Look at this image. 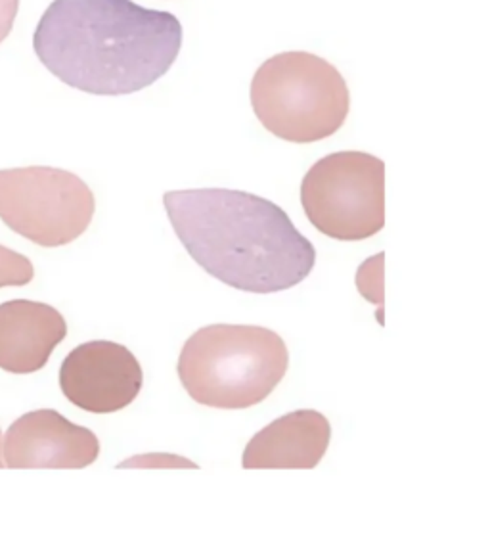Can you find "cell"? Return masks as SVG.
Wrapping results in <instances>:
<instances>
[{"instance_id": "8", "label": "cell", "mask_w": 490, "mask_h": 552, "mask_svg": "<svg viewBox=\"0 0 490 552\" xmlns=\"http://www.w3.org/2000/svg\"><path fill=\"white\" fill-rule=\"evenodd\" d=\"M4 466L14 470H81L100 455V441L88 428L69 422L52 409L19 416L4 435Z\"/></svg>"}, {"instance_id": "9", "label": "cell", "mask_w": 490, "mask_h": 552, "mask_svg": "<svg viewBox=\"0 0 490 552\" xmlns=\"http://www.w3.org/2000/svg\"><path fill=\"white\" fill-rule=\"evenodd\" d=\"M330 437L332 426L322 412L308 409L289 412L251 437L241 466L245 470L316 468L330 447Z\"/></svg>"}, {"instance_id": "12", "label": "cell", "mask_w": 490, "mask_h": 552, "mask_svg": "<svg viewBox=\"0 0 490 552\" xmlns=\"http://www.w3.org/2000/svg\"><path fill=\"white\" fill-rule=\"evenodd\" d=\"M19 0H0V43L8 37L18 16Z\"/></svg>"}, {"instance_id": "5", "label": "cell", "mask_w": 490, "mask_h": 552, "mask_svg": "<svg viewBox=\"0 0 490 552\" xmlns=\"http://www.w3.org/2000/svg\"><path fill=\"white\" fill-rule=\"evenodd\" d=\"M301 202L322 235L358 242L385 226V163L364 152H337L316 161L303 178Z\"/></svg>"}, {"instance_id": "7", "label": "cell", "mask_w": 490, "mask_h": 552, "mask_svg": "<svg viewBox=\"0 0 490 552\" xmlns=\"http://www.w3.org/2000/svg\"><path fill=\"white\" fill-rule=\"evenodd\" d=\"M144 374L136 357L115 341L75 347L60 368V387L75 407L94 414L123 411L138 397Z\"/></svg>"}, {"instance_id": "13", "label": "cell", "mask_w": 490, "mask_h": 552, "mask_svg": "<svg viewBox=\"0 0 490 552\" xmlns=\"http://www.w3.org/2000/svg\"><path fill=\"white\" fill-rule=\"evenodd\" d=\"M0 440H2V431H0ZM0 468H4V459H2V441H0Z\"/></svg>"}, {"instance_id": "2", "label": "cell", "mask_w": 490, "mask_h": 552, "mask_svg": "<svg viewBox=\"0 0 490 552\" xmlns=\"http://www.w3.org/2000/svg\"><path fill=\"white\" fill-rule=\"evenodd\" d=\"M163 204L190 257L230 288L276 293L301 284L315 269V245L270 200L199 188L167 192Z\"/></svg>"}, {"instance_id": "11", "label": "cell", "mask_w": 490, "mask_h": 552, "mask_svg": "<svg viewBox=\"0 0 490 552\" xmlns=\"http://www.w3.org/2000/svg\"><path fill=\"white\" fill-rule=\"evenodd\" d=\"M35 269L25 255L0 245V288L25 286L33 280Z\"/></svg>"}, {"instance_id": "6", "label": "cell", "mask_w": 490, "mask_h": 552, "mask_svg": "<svg viewBox=\"0 0 490 552\" xmlns=\"http://www.w3.org/2000/svg\"><path fill=\"white\" fill-rule=\"evenodd\" d=\"M93 190L69 171L21 167L0 171V219L42 248H60L83 235L93 221Z\"/></svg>"}, {"instance_id": "3", "label": "cell", "mask_w": 490, "mask_h": 552, "mask_svg": "<svg viewBox=\"0 0 490 552\" xmlns=\"http://www.w3.org/2000/svg\"><path fill=\"white\" fill-rule=\"evenodd\" d=\"M287 366L286 341L274 330L211 324L188 337L176 370L195 403L240 411L265 401L284 380Z\"/></svg>"}, {"instance_id": "4", "label": "cell", "mask_w": 490, "mask_h": 552, "mask_svg": "<svg viewBox=\"0 0 490 552\" xmlns=\"http://www.w3.org/2000/svg\"><path fill=\"white\" fill-rule=\"evenodd\" d=\"M251 106L262 127L287 142L324 141L349 115V86L324 58L282 52L267 60L251 81Z\"/></svg>"}, {"instance_id": "1", "label": "cell", "mask_w": 490, "mask_h": 552, "mask_svg": "<svg viewBox=\"0 0 490 552\" xmlns=\"http://www.w3.org/2000/svg\"><path fill=\"white\" fill-rule=\"evenodd\" d=\"M182 47L176 16L132 0H54L33 48L62 83L98 96L138 93L175 64Z\"/></svg>"}, {"instance_id": "10", "label": "cell", "mask_w": 490, "mask_h": 552, "mask_svg": "<svg viewBox=\"0 0 490 552\" xmlns=\"http://www.w3.org/2000/svg\"><path fill=\"white\" fill-rule=\"evenodd\" d=\"M67 336L62 313L47 303L12 300L0 305V368L31 374L45 368Z\"/></svg>"}]
</instances>
